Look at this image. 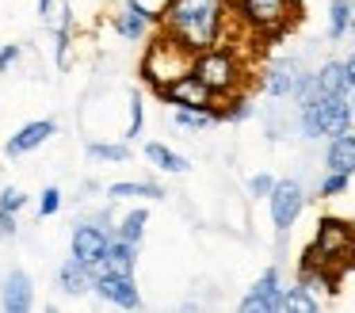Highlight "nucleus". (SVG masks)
<instances>
[{"mask_svg":"<svg viewBox=\"0 0 355 313\" xmlns=\"http://www.w3.org/2000/svg\"><path fill=\"white\" fill-rule=\"evenodd\" d=\"M225 12H230V0H164V12L157 15V23L180 46L199 53L207 46L222 42Z\"/></svg>","mask_w":355,"mask_h":313,"instance_id":"f257e3e1","label":"nucleus"},{"mask_svg":"<svg viewBox=\"0 0 355 313\" xmlns=\"http://www.w3.org/2000/svg\"><path fill=\"white\" fill-rule=\"evenodd\" d=\"M298 264L309 267H324L329 275H344L347 267H355V221L344 218H321L317 221L313 241L302 248Z\"/></svg>","mask_w":355,"mask_h":313,"instance_id":"f03ea898","label":"nucleus"},{"mask_svg":"<svg viewBox=\"0 0 355 313\" xmlns=\"http://www.w3.org/2000/svg\"><path fill=\"white\" fill-rule=\"evenodd\" d=\"M191 69L218 99L241 92V84H245V65H241L237 50H233L230 42H214V46H207V50H199L191 61Z\"/></svg>","mask_w":355,"mask_h":313,"instance_id":"7ed1b4c3","label":"nucleus"},{"mask_svg":"<svg viewBox=\"0 0 355 313\" xmlns=\"http://www.w3.org/2000/svg\"><path fill=\"white\" fill-rule=\"evenodd\" d=\"M233 12L263 46H271L291 31V19H298V0H233Z\"/></svg>","mask_w":355,"mask_h":313,"instance_id":"20e7f679","label":"nucleus"},{"mask_svg":"<svg viewBox=\"0 0 355 313\" xmlns=\"http://www.w3.org/2000/svg\"><path fill=\"white\" fill-rule=\"evenodd\" d=\"M352 99L347 96H324L317 92L313 99L298 103V122L306 137H340L352 130Z\"/></svg>","mask_w":355,"mask_h":313,"instance_id":"39448f33","label":"nucleus"},{"mask_svg":"<svg viewBox=\"0 0 355 313\" xmlns=\"http://www.w3.org/2000/svg\"><path fill=\"white\" fill-rule=\"evenodd\" d=\"M191 61H195V53L161 31V35L149 42L146 58H141V76L153 84V92H161L164 84H172L176 76H184L187 69H191Z\"/></svg>","mask_w":355,"mask_h":313,"instance_id":"423d86ee","label":"nucleus"},{"mask_svg":"<svg viewBox=\"0 0 355 313\" xmlns=\"http://www.w3.org/2000/svg\"><path fill=\"white\" fill-rule=\"evenodd\" d=\"M268 210H271V226H275L279 237H286L294 229V221L306 210V191H302L298 180H279L275 191L268 195Z\"/></svg>","mask_w":355,"mask_h":313,"instance_id":"0eeeda50","label":"nucleus"},{"mask_svg":"<svg viewBox=\"0 0 355 313\" xmlns=\"http://www.w3.org/2000/svg\"><path fill=\"white\" fill-rule=\"evenodd\" d=\"M157 96L164 103H176V107H191V111H218V96L207 88V84L195 76V69H187L184 76H176L172 84H164Z\"/></svg>","mask_w":355,"mask_h":313,"instance_id":"6e6552de","label":"nucleus"},{"mask_svg":"<svg viewBox=\"0 0 355 313\" xmlns=\"http://www.w3.org/2000/svg\"><path fill=\"white\" fill-rule=\"evenodd\" d=\"M241 310H245V313H283V287H279V267H268V271L256 279V287L245 294Z\"/></svg>","mask_w":355,"mask_h":313,"instance_id":"1a4fd4ad","label":"nucleus"},{"mask_svg":"<svg viewBox=\"0 0 355 313\" xmlns=\"http://www.w3.org/2000/svg\"><path fill=\"white\" fill-rule=\"evenodd\" d=\"M92 290L103 298V302L123 305V310H138V305H141V294H138V287H134V275H115V271L96 275Z\"/></svg>","mask_w":355,"mask_h":313,"instance_id":"9d476101","label":"nucleus"},{"mask_svg":"<svg viewBox=\"0 0 355 313\" xmlns=\"http://www.w3.org/2000/svg\"><path fill=\"white\" fill-rule=\"evenodd\" d=\"M134 264H138V244H134V241H123V237H111L107 252H103V256L92 264V279H96V275H107V271H115V275H134Z\"/></svg>","mask_w":355,"mask_h":313,"instance_id":"9b49d317","label":"nucleus"},{"mask_svg":"<svg viewBox=\"0 0 355 313\" xmlns=\"http://www.w3.org/2000/svg\"><path fill=\"white\" fill-rule=\"evenodd\" d=\"M157 15H161V12H149L141 0H126L123 12L115 15V31L126 38V42H138V38H146L149 23H157Z\"/></svg>","mask_w":355,"mask_h":313,"instance_id":"f8f14e48","label":"nucleus"},{"mask_svg":"<svg viewBox=\"0 0 355 313\" xmlns=\"http://www.w3.org/2000/svg\"><path fill=\"white\" fill-rule=\"evenodd\" d=\"M50 134H58V122H54V119H35V122H27V126H19L16 134L8 137V145H4V153H8V157H24V153L39 149V145L46 142Z\"/></svg>","mask_w":355,"mask_h":313,"instance_id":"ddd939ff","label":"nucleus"},{"mask_svg":"<svg viewBox=\"0 0 355 313\" xmlns=\"http://www.w3.org/2000/svg\"><path fill=\"white\" fill-rule=\"evenodd\" d=\"M107 244H111L107 229L92 226V221H85V226H77V229H73V256H77V260H85L88 267H92L96 260L103 256V252H107Z\"/></svg>","mask_w":355,"mask_h":313,"instance_id":"4468645a","label":"nucleus"},{"mask_svg":"<svg viewBox=\"0 0 355 313\" xmlns=\"http://www.w3.org/2000/svg\"><path fill=\"white\" fill-rule=\"evenodd\" d=\"M0 305L8 313H27L35 305V287L27 271H8L4 287H0Z\"/></svg>","mask_w":355,"mask_h":313,"instance_id":"2eb2a0df","label":"nucleus"},{"mask_svg":"<svg viewBox=\"0 0 355 313\" xmlns=\"http://www.w3.org/2000/svg\"><path fill=\"white\" fill-rule=\"evenodd\" d=\"M324 168H332V172H355V134L347 130V134L340 137H329V149H324Z\"/></svg>","mask_w":355,"mask_h":313,"instance_id":"dca6fc26","label":"nucleus"},{"mask_svg":"<svg viewBox=\"0 0 355 313\" xmlns=\"http://www.w3.org/2000/svg\"><path fill=\"white\" fill-rule=\"evenodd\" d=\"M58 287H62L65 294H85V290H92V267H88L85 260L69 256L62 264V271H58Z\"/></svg>","mask_w":355,"mask_h":313,"instance_id":"f3484780","label":"nucleus"},{"mask_svg":"<svg viewBox=\"0 0 355 313\" xmlns=\"http://www.w3.org/2000/svg\"><path fill=\"white\" fill-rule=\"evenodd\" d=\"M313 81H317V92H324V96H347V92H352L344 61H324L313 73Z\"/></svg>","mask_w":355,"mask_h":313,"instance_id":"a211bd4d","label":"nucleus"},{"mask_svg":"<svg viewBox=\"0 0 355 313\" xmlns=\"http://www.w3.org/2000/svg\"><path fill=\"white\" fill-rule=\"evenodd\" d=\"M107 195L111 198H164V187L149 180H126V183H111Z\"/></svg>","mask_w":355,"mask_h":313,"instance_id":"6ab92c4d","label":"nucleus"},{"mask_svg":"<svg viewBox=\"0 0 355 313\" xmlns=\"http://www.w3.org/2000/svg\"><path fill=\"white\" fill-rule=\"evenodd\" d=\"M146 157H149V164H157L161 172H172V176H180V172H187V160L180 157V153H172L168 145H161V142H149L146 145Z\"/></svg>","mask_w":355,"mask_h":313,"instance_id":"aec40b11","label":"nucleus"},{"mask_svg":"<svg viewBox=\"0 0 355 313\" xmlns=\"http://www.w3.org/2000/svg\"><path fill=\"white\" fill-rule=\"evenodd\" d=\"M352 12H355V0H332L329 4V38L332 42L347 35V27H352Z\"/></svg>","mask_w":355,"mask_h":313,"instance_id":"412c9836","label":"nucleus"},{"mask_svg":"<svg viewBox=\"0 0 355 313\" xmlns=\"http://www.w3.org/2000/svg\"><path fill=\"white\" fill-rule=\"evenodd\" d=\"M283 310H302V313H317L321 310V302L313 298V290L302 287V282H294V287H283Z\"/></svg>","mask_w":355,"mask_h":313,"instance_id":"4be33fe9","label":"nucleus"},{"mask_svg":"<svg viewBox=\"0 0 355 313\" xmlns=\"http://www.w3.org/2000/svg\"><path fill=\"white\" fill-rule=\"evenodd\" d=\"M294 73H298V69H291V65H275V69H268V81H263L268 96H275V99L291 96V88H294Z\"/></svg>","mask_w":355,"mask_h":313,"instance_id":"5701e85b","label":"nucleus"},{"mask_svg":"<svg viewBox=\"0 0 355 313\" xmlns=\"http://www.w3.org/2000/svg\"><path fill=\"white\" fill-rule=\"evenodd\" d=\"M214 122H222V115H218V111H191V107H176V126H184V130H207V126H214Z\"/></svg>","mask_w":355,"mask_h":313,"instance_id":"b1692460","label":"nucleus"},{"mask_svg":"<svg viewBox=\"0 0 355 313\" xmlns=\"http://www.w3.org/2000/svg\"><path fill=\"white\" fill-rule=\"evenodd\" d=\"M88 157L111 160V164H126V160H130V149H126V145H111V142H92L88 145Z\"/></svg>","mask_w":355,"mask_h":313,"instance_id":"393cba45","label":"nucleus"},{"mask_svg":"<svg viewBox=\"0 0 355 313\" xmlns=\"http://www.w3.org/2000/svg\"><path fill=\"white\" fill-rule=\"evenodd\" d=\"M146 221H149L146 210H130V214L123 218V226H119V237H123V241L141 244V237H146Z\"/></svg>","mask_w":355,"mask_h":313,"instance_id":"a878e982","label":"nucleus"},{"mask_svg":"<svg viewBox=\"0 0 355 313\" xmlns=\"http://www.w3.org/2000/svg\"><path fill=\"white\" fill-rule=\"evenodd\" d=\"M347 183H352V176H347V172H332V168H324L317 191H321V198H336V195H344V191H347Z\"/></svg>","mask_w":355,"mask_h":313,"instance_id":"bb28decb","label":"nucleus"},{"mask_svg":"<svg viewBox=\"0 0 355 313\" xmlns=\"http://www.w3.org/2000/svg\"><path fill=\"white\" fill-rule=\"evenodd\" d=\"M218 115H222V122H245L252 115V103H248V96H237L230 99V107H218Z\"/></svg>","mask_w":355,"mask_h":313,"instance_id":"cd10ccee","label":"nucleus"},{"mask_svg":"<svg viewBox=\"0 0 355 313\" xmlns=\"http://www.w3.org/2000/svg\"><path fill=\"white\" fill-rule=\"evenodd\" d=\"M27 206V195L19 187H4L0 191V210H8V214H19Z\"/></svg>","mask_w":355,"mask_h":313,"instance_id":"c85d7f7f","label":"nucleus"},{"mask_svg":"<svg viewBox=\"0 0 355 313\" xmlns=\"http://www.w3.org/2000/svg\"><path fill=\"white\" fill-rule=\"evenodd\" d=\"M275 176H268V172H260V176H252V180H248V195L252 198H268L271 191H275Z\"/></svg>","mask_w":355,"mask_h":313,"instance_id":"c756f323","label":"nucleus"},{"mask_svg":"<svg viewBox=\"0 0 355 313\" xmlns=\"http://www.w3.org/2000/svg\"><path fill=\"white\" fill-rule=\"evenodd\" d=\"M69 23L73 15H69V4H65V15L58 23V65H65V53H69Z\"/></svg>","mask_w":355,"mask_h":313,"instance_id":"7c9ffc66","label":"nucleus"},{"mask_svg":"<svg viewBox=\"0 0 355 313\" xmlns=\"http://www.w3.org/2000/svg\"><path fill=\"white\" fill-rule=\"evenodd\" d=\"M58 210H62V191L46 187V191H42V198H39V218H50V214H58Z\"/></svg>","mask_w":355,"mask_h":313,"instance_id":"2f4dec72","label":"nucleus"},{"mask_svg":"<svg viewBox=\"0 0 355 313\" xmlns=\"http://www.w3.org/2000/svg\"><path fill=\"white\" fill-rule=\"evenodd\" d=\"M141 122H146V115H141V96L134 92V96H130V130H126V137H138L141 134Z\"/></svg>","mask_w":355,"mask_h":313,"instance_id":"473e14b6","label":"nucleus"},{"mask_svg":"<svg viewBox=\"0 0 355 313\" xmlns=\"http://www.w3.org/2000/svg\"><path fill=\"white\" fill-rule=\"evenodd\" d=\"M16 61H19V46H4V50H0V73H8Z\"/></svg>","mask_w":355,"mask_h":313,"instance_id":"72a5a7b5","label":"nucleus"},{"mask_svg":"<svg viewBox=\"0 0 355 313\" xmlns=\"http://www.w3.org/2000/svg\"><path fill=\"white\" fill-rule=\"evenodd\" d=\"M12 233H16V214L0 210V237H12Z\"/></svg>","mask_w":355,"mask_h":313,"instance_id":"f704fd0d","label":"nucleus"},{"mask_svg":"<svg viewBox=\"0 0 355 313\" xmlns=\"http://www.w3.org/2000/svg\"><path fill=\"white\" fill-rule=\"evenodd\" d=\"M344 69H347V84H352V88H355V53H352V58L344 61Z\"/></svg>","mask_w":355,"mask_h":313,"instance_id":"c9c22d12","label":"nucleus"},{"mask_svg":"<svg viewBox=\"0 0 355 313\" xmlns=\"http://www.w3.org/2000/svg\"><path fill=\"white\" fill-rule=\"evenodd\" d=\"M50 12H54V0H39V15H42V19H50Z\"/></svg>","mask_w":355,"mask_h":313,"instance_id":"e433bc0d","label":"nucleus"},{"mask_svg":"<svg viewBox=\"0 0 355 313\" xmlns=\"http://www.w3.org/2000/svg\"><path fill=\"white\" fill-rule=\"evenodd\" d=\"M347 35H352V38H355V12H352V27H347Z\"/></svg>","mask_w":355,"mask_h":313,"instance_id":"4c0bfd02","label":"nucleus"},{"mask_svg":"<svg viewBox=\"0 0 355 313\" xmlns=\"http://www.w3.org/2000/svg\"><path fill=\"white\" fill-rule=\"evenodd\" d=\"M352 115H355V88H352Z\"/></svg>","mask_w":355,"mask_h":313,"instance_id":"58836bf2","label":"nucleus"}]
</instances>
